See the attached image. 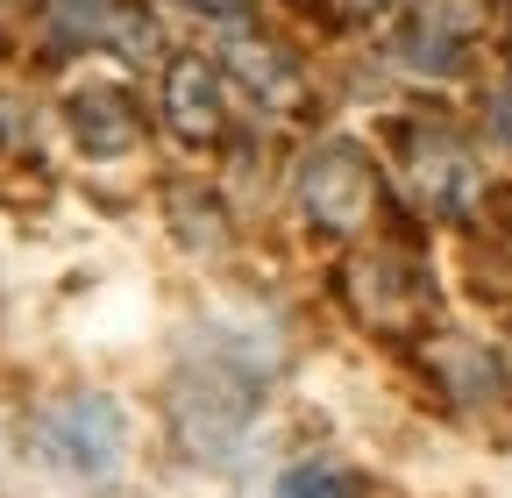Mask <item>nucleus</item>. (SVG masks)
Instances as JSON below:
<instances>
[{
  "label": "nucleus",
  "mask_w": 512,
  "mask_h": 498,
  "mask_svg": "<svg viewBox=\"0 0 512 498\" xmlns=\"http://www.w3.org/2000/svg\"><path fill=\"white\" fill-rule=\"evenodd\" d=\"M29 449L72 484H114L128 470V413L107 392H57L29 420Z\"/></svg>",
  "instance_id": "1"
},
{
  "label": "nucleus",
  "mask_w": 512,
  "mask_h": 498,
  "mask_svg": "<svg viewBox=\"0 0 512 498\" xmlns=\"http://www.w3.org/2000/svg\"><path fill=\"white\" fill-rule=\"evenodd\" d=\"M249 420H256V370H242V363H228V356H214V363H200V370H185V378L171 385V427H178V442L192 449V456H235L242 449V434H249Z\"/></svg>",
  "instance_id": "2"
},
{
  "label": "nucleus",
  "mask_w": 512,
  "mask_h": 498,
  "mask_svg": "<svg viewBox=\"0 0 512 498\" xmlns=\"http://www.w3.org/2000/svg\"><path fill=\"white\" fill-rule=\"evenodd\" d=\"M370 200H377V171H370V157H363L356 143L335 136V143H320V150L299 164V207H306L313 228L349 235V228H363Z\"/></svg>",
  "instance_id": "3"
},
{
  "label": "nucleus",
  "mask_w": 512,
  "mask_h": 498,
  "mask_svg": "<svg viewBox=\"0 0 512 498\" xmlns=\"http://www.w3.org/2000/svg\"><path fill=\"white\" fill-rule=\"evenodd\" d=\"M470 29H477V15L463 0H420L413 22L399 29V65H413L427 79H456L470 65Z\"/></svg>",
  "instance_id": "4"
},
{
  "label": "nucleus",
  "mask_w": 512,
  "mask_h": 498,
  "mask_svg": "<svg viewBox=\"0 0 512 498\" xmlns=\"http://www.w3.org/2000/svg\"><path fill=\"white\" fill-rule=\"evenodd\" d=\"M164 121L185 143H214L228 129V86L207 57H171L164 72Z\"/></svg>",
  "instance_id": "5"
},
{
  "label": "nucleus",
  "mask_w": 512,
  "mask_h": 498,
  "mask_svg": "<svg viewBox=\"0 0 512 498\" xmlns=\"http://www.w3.org/2000/svg\"><path fill=\"white\" fill-rule=\"evenodd\" d=\"M50 29L72 43H114V50H150L143 0H50Z\"/></svg>",
  "instance_id": "6"
},
{
  "label": "nucleus",
  "mask_w": 512,
  "mask_h": 498,
  "mask_svg": "<svg viewBox=\"0 0 512 498\" xmlns=\"http://www.w3.org/2000/svg\"><path fill=\"white\" fill-rule=\"evenodd\" d=\"M72 136L93 157H121V150H136L143 121H136V107H128L121 93H72Z\"/></svg>",
  "instance_id": "7"
},
{
  "label": "nucleus",
  "mask_w": 512,
  "mask_h": 498,
  "mask_svg": "<svg viewBox=\"0 0 512 498\" xmlns=\"http://www.w3.org/2000/svg\"><path fill=\"white\" fill-rule=\"evenodd\" d=\"M271 498H363V477H356L349 463L306 456V463H292V470L278 477V491H271Z\"/></svg>",
  "instance_id": "8"
},
{
  "label": "nucleus",
  "mask_w": 512,
  "mask_h": 498,
  "mask_svg": "<svg viewBox=\"0 0 512 498\" xmlns=\"http://www.w3.org/2000/svg\"><path fill=\"white\" fill-rule=\"evenodd\" d=\"M491 129H498V143H512V86L491 100Z\"/></svg>",
  "instance_id": "9"
},
{
  "label": "nucleus",
  "mask_w": 512,
  "mask_h": 498,
  "mask_svg": "<svg viewBox=\"0 0 512 498\" xmlns=\"http://www.w3.org/2000/svg\"><path fill=\"white\" fill-rule=\"evenodd\" d=\"M192 8H214L221 22H242V15H249V8H242V0H192Z\"/></svg>",
  "instance_id": "10"
},
{
  "label": "nucleus",
  "mask_w": 512,
  "mask_h": 498,
  "mask_svg": "<svg viewBox=\"0 0 512 498\" xmlns=\"http://www.w3.org/2000/svg\"><path fill=\"white\" fill-rule=\"evenodd\" d=\"M342 8H356V15H377V8H392V0H342Z\"/></svg>",
  "instance_id": "11"
}]
</instances>
